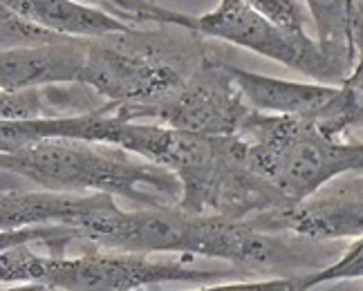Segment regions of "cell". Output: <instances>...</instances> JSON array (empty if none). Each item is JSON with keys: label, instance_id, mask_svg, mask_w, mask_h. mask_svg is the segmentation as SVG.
<instances>
[{"label": "cell", "instance_id": "cell-1", "mask_svg": "<svg viewBox=\"0 0 363 291\" xmlns=\"http://www.w3.org/2000/svg\"><path fill=\"white\" fill-rule=\"evenodd\" d=\"M0 169L38 188L108 193L135 206H166L182 200V184L173 171L113 144L40 139L5 150Z\"/></svg>", "mask_w": 363, "mask_h": 291}, {"label": "cell", "instance_id": "cell-2", "mask_svg": "<svg viewBox=\"0 0 363 291\" xmlns=\"http://www.w3.org/2000/svg\"><path fill=\"white\" fill-rule=\"evenodd\" d=\"M256 278L249 271L200 269L184 260H155L150 253L81 249V253H38L32 244L0 251V285H30L52 291H135L162 285H218Z\"/></svg>", "mask_w": 363, "mask_h": 291}, {"label": "cell", "instance_id": "cell-3", "mask_svg": "<svg viewBox=\"0 0 363 291\" xmlns=\"http://www.w3.org/2000/svg\"><path fill=\"white\" fill-rule=\"evenodd\" d=\"M135 27L130 32L88 40V57L81 83L115 103L135 119L139 110L155 105L173 94L198 67L208 52L200 34L184 30L182 36Z\"/></svg>", "mask_w": 363, "mask_h": 291}, {"label": "cell", "instance_id": "cell-4", "mask_svg": "<svg viewBox=\"0 0 363 291\" xmlns=\"http://www.w3.org/2000/svg\"><path fill=\"white\" fill-rule=\"evenodd\" d=\"M162 166L182 184L179 206L191 213L254 219L289 206L249 164L240 135H204L171 128Z\"/></svg>", "mask_w": 363, "mask_h": 291}, {"label": "cell", "instance_id": "cell-5", "mask_svg": "<svg viewBox=\"0 0 363 291\" xmlns=\"http://www.w3.org/2000/svg\"><path fill=\"white\" fill-rule=\"evenodd\" d=\"M249 164L281 193L298 204L330 179L357 169V139H339L314 121L251 110L240 130Z\"/></svg>", "mask_w": 363, "mask_h": 291}, {"label": "cell", "instance_id": "cell-6", "mask_svg": "<svg viewBox=\"0 0 363 291\" xmlns=\"http://www.w3.org/2000/svg\"><path fill=\"white\" fill-rule=\"evenodd\" d=\"M128 13H133L130 18L137 25L152 23L184 27L204 38H218L235 47L260 54V57L296 70L312 81L345 83V76L320 50L316 38H312L305 30H289V27L276 23L245 0H218L216 9L204 11L200 16L162 7L150 0H130Z\"/></svg>", "mask_w": 363, "mask_h": 291}, {"label": "cell", "instance_id": "cell-7", "mask_svg": "<svg viewBox=\"0 0 363 291\" xmlns=\"http://www.w3.org/2000/svg\"><path fill=\"white\" fill-rule=\"evenodd\" d=\"M251 110L227 63L208 54L173 94L139 110L135 119L157 121L186 132L240 135Z\"/></svg>", "mask_w": 363, "mask_h": 291}, {"label": "cell", "instance_id": "cell-8", "mask_svg": "<svg viewBox=\"0 0 363 291\" xmlns=\"http://www.w3.org/2000/svg\"><path fill=\"white\" fill-rule=\"evenodd\" d=\"M227 67L249 105L258 113L307 119L332 137L350 139L352 92L345 83L289 81L242 70L231 63Z\"/></svg>", "mask_w": 363, "mask_h": 291}, {"label": "cell", "instance_id": "cell-9", "mask_svg": "<svg viewBox=\"0 0 363 291\" xmlns=\"http://www.w3.org/2000/svg\"><path fill=\"white\" fill-rule=\"evenodd\" d=\"M254 222L264 231L318 242L354 240L363 235V173H343L307 200L258 215Z\"/></svg>", "mask_w": 363, "mask_h": 291}, {"label": "cell", "instance_id": "cell-10", "mask_svg": "<svg viewBox=\"0 0 363 291\" xmlns=\"http://www.w3.org/2000/svg\"><path fill=\"white\" fill-rule=\"evenodd\" d=\"M90 38H61L40 45L3 47L0 52V88L16 92L27 88L81 83Z\"/></svg>", "mask_w": 363, "mask_h": 291}, {"label": "cell", "instance_id": "cell-11", "mask_svg": "<svg viewBox=\"0 0 363 291\" xmlns=\"http://www.w3.org/2000/svg\"><path fill=\"white\" fill-rule=\"evenodd\" d=\"M3 9L74 38H106L139 27L125 23L99 5L79 3V0H3Z\"/></svg>", "mask_w": 363, "mask_h": 291}, {"label": "cell", "instance_id": "cell-12", "mask_svg": "<svg viewBox=\"0 0 363 291\" xmlns=\"http://www.w3.org/2000/svg\"><path fill=\"white\" fill-rule=\"evenodd\" d=\"M314 36L345 81L363 63V9L359 0H303Z\"/></svg>", "mask_w": 363, "mask_h": 291}, {"label": "cell", "instance_id": "cell-13", "mask_svg": "<svg viewBox=\"0 0 363 291\" xmlns=\"http://www.w3.org/2000/svg\"><path fill=\"white\" fill-rule=\"evenodd\" d=\"M0 25H3V47L40 45V43H50V40L67 38L63 34L48 30L43 25H36L27 18H21L16 13H11L9 9H3V21H0Z\"/></svg>", "mask_w": 363, "mask_h": 291}, {"label": "cell", "instance_id": "cell-14", "mask_svg": "<svg viewBox=\"0 0 363 291\" xmlns=\"http://www.w3.org/2000/svg\"><path fill=\"white\" fill-rule=\"evenodd\" d=\"M245 3L254 5L256 9L267 13L276 23L289 27V30H305V25H307L305 9L296 0H245Z\"/></svg>", "mask_w": 363, "mask_h": 291}, {"label": "cell", "instance_id": "cell-15", "mask_svg": "<svg viewBox=\"0 0 363 291\" xmlns=\"http://www.w3.org/2000/svg\"><path fill=\"white\" fill-rule=\"evenodd\" d=\"M359 173H363V139H357V169Z\"/></svg>", "mask_w": 363, "mask_h": 291}]
</instances>
